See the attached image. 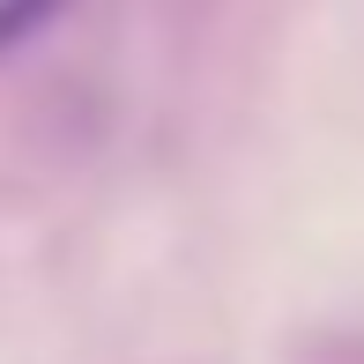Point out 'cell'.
<instances>
[{"instance_id": "cell-1", "label": "cell", "mask_w": 364, "mask_h": 364, "mask_svg": "<svg viewBox=\"0 0 364 364\" xmlns=\"http://www.w3.org/2000/svg\"><path fill=\"white\" fill-rule=\"evenodd\" d=\"M60 8H68V0H0V60H8L15 45H30Z\"/></svg>"}]
</instances>
